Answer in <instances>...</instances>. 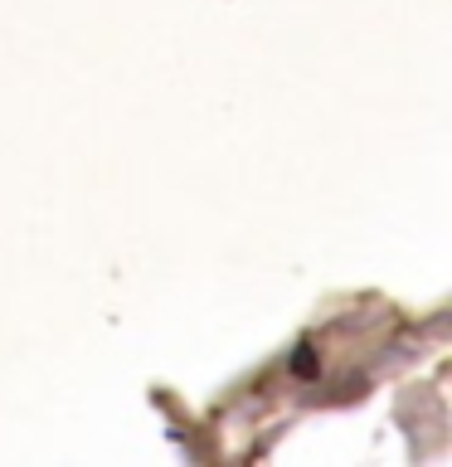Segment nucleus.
<instances>
[{"label": "nucleus", "instance_id": "1", "mask_svg": "<svg viewBox=\"0 0 452 467\" xmlns=\"http://www.w3.org/2000/svg\"><path fill=\"white\" fill-rule=\"evenodd\" d=\"M292 370H302V375H316V360H312V350H297V356H292Z\"/></svg>", "mask_w": 452, "mask_h": 467}]
</instances>
